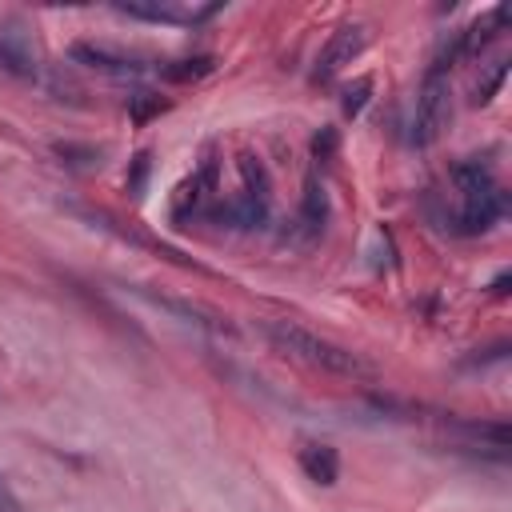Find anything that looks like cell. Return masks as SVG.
I'll return each instance as SVG.
<instances>
[{"instance_id": "obj_2", "label": "cell", "mask_w": 512, "mask_h": 512, "mask_svg": "<svg viewBox=\"0 0 512 512\" xmlns=\"http://www.w3.org/2000/svg\"><path fill=\"white\" fill-rule=\"evenodd\" d=\"M452 184H456V196H460V208L452 216V228L460 236H480V232H488L504 216L508 196H504V188H500V180L492 176L488 164L460 160L452 168Z\"/></svg>"}, {"instance_id": "obj_10", "label": "cell", "mask_w": 512, "mask_h": 512, "mask_svg": "<svg viewBox=\"0 0 512 512\" xmlns=\"http://www.w3.org/2000/svg\"><path fill=\"white\" fill-rule=\"evenodd\" d=\"M324 224H328V196H324V184H320L316 176H308L304 200H300V228H304V236L312 240V236L324 232Z\"/></svg>"}, {"instance_id": "obj_9", "label": "cell", "mask_w": 512, "mask_h": 512, "mask_svg": "<svg viewBox=\"0 0 512 512\" xmlns=\"http://www.w3.org/2000/svg\"><path fill=\"white\" fill-rule=\"evenodd\" d=\"M296 460H300V472H304L312 484H320V488H332V484L340 480V456H336L332 444L308 440V444H300Z\"/></svg>"}, {"instance_id": "obj_13", "label": "cell", "mask_w": 512, "mask_h": 512, "mask_svg": "<svg viewBox=\"0 0 512 512\" xmlns=\"http://www.w3.org/2000/svg\"><path fill=\"white\" fill-rule=\"evenodd\" d=\"M368 92H372V80H368V76H360L356 84H348V88H344V100H340L344 112H348V116H360V108L368 104Z\"/></svg>"}, {"instance_id": "obj_5", "label": "cell", "mask_w": 512, "mask_h": 512, "mask_svg": "<svg viewBox=\"0 0 512 512\" xmlns=\"http://www.w3.org/2000/svg\"><path fill=\"white\" fill-rule=\"evenodd\" d=\"M364 44H368V24H360V20H352V24H340L332 36H328V44L320 48V56H316V68H312V80H332L340 68H348L360 52H364Z\"/></svg>"}, {"instance_id": "obj_3", "label": "cell", "mask_w": 512, "mask_h": 512, "mask_svg": "<svg viewBox=\"0 0 512 512\" xmlns=\"http://www.w3.org/2000/svg\"><path fill=\"white\" fill-rule=\"evenodd\" d=\"M240 180H244V192L220 208V220H228L232 228H264L272 208V180L260 156H248V152L240 156Z\"/></svg>"}, {"instance_id": "obj_12", "label": "cell", "mask_w": 512, "mask_h": 512, "mask_svg": "<svg viewBox=\"0 0 512 512\" xmlns=\"http://www.w3.org/2000/svg\"><path fill=\"white\" fill-rule=\"evenodd\" d=\"M212 72V56H192V60H176L172 68H164L168 80H200Z\"/></svg>"}, {"instance_id": "obj_11", "label": "cell", "mask_w": 512, "mask_h": 512, "mask_svg": "<svg viewBox=\"0 0 512 512\" xmlns=\"http://www.w3.org/2000/svg\"><path fill=\"white\" fill-rule=\"evenodd\" d=\"M504 80H508V56H496V60L488 64V72L476 80V88H472V104H488V100L500 92Z\"/></svg>"}, {"instance_id": "obj_1", "label": "cell", "mask_w": 512, "mask_h": 512, "mask_svg": "<svg viewBox=\"0 0 512 512\" xmlns=\"http://www.w3.org/2000/svg\"><path fill=\"white\" fill-rule=\"evenodd\" d=\"M260 332H264V340H268L280 356L300 360V364H308V368H324V372H336V376H348V380H364V376L376 372V368H372L364 356H356L352 348L332 344V340L308 332V328L296 324V320H264Z\"/></svg>"}, {"instance_id": "obj_6", "label": "cell", "mask_w": 512, "mask_h": 512, "mask_svg": "<svg viewBox=\"0 0 512 512\" xmlns=\"http://www.w3.org/2000/svg\"><path fill=\"white\" fill-rule=\"evenodd\" d=\"M0 68L8 76H20V80H32L40 72L36 40L20 20H4L0 24Z\"/></svg>"}, {"instance_id": "obj_15", "label": "cell", "mask_w": 512, "mask_h": 512, "mask_svg": "<svg viewBox=\"0 0 512 512\" xmlns=\"http://www.w3.org/2000/svg\"><path fill=\"white\" fill-rule=\"evenodd\" d=\"M508 280H512V276H508V272H500V276L492 280V296H504V292H508Z\"/></svg>"}, {"instance_id": "obj_8", "label": "cell", "mask_w": 512, "mask_h": 512, "mask_svg": "<svg viewBox=\"0 0 512 512\" xmlns=\"http://www.w3.org/2000/svg\"><path fill=\"white\" fill-rule=\"evenodd\" d=\"M116 12H124L132 20H156V24H200V20L216 16L220 4H204V8H180V4H116Z\"/></svg>"}, {"instance_id": "obj_7", "label": "cell", "mask_w": 512, "mask_h": 512, "mask_svg": "<svg viewBox=\"0 0 512 512\" xmlns=\"http://www.w3.org/2000/svg\"><path fill=\"white\" fill-rule=\"evenodd\" d=\"M68 56L76 64H88V68H100V72H112V76H136L144 72L140 56L124 52V48H108V44H92V40H76L68 48Z\"/></svg>"}, {"instance_id": "obj_14", "label": "cell", "mask_w": 512, "mask_h": 512, "mask_svg": "<svg viewBox=\"0 0 512 512\" xmlns=\"http://www.w3.org/2000/svg\"><path fill=\"white\" fill-rule=\"evenodd\" d=\"M0 512H24V504H20V496L12 492V484L4 480V472H0Z\"/></svg>"}, {"instance_id": "obj_4", "label": "cell", "mask_w": 512, "mask_h": 512, "mask_svg": "<svg viewBox=\"0 0 512 512\" xmlns=\"http://www.w3.org/2000/svg\"><path fill=\"white\" fill-rule=\"evenodd\" d=\"M448 120H452V88H448V76L428 68V76H424V84H420V92H416L408 140H412L416 148H428L432 140H440V132L448 128Z\"/></svg>"}]
</instances>
